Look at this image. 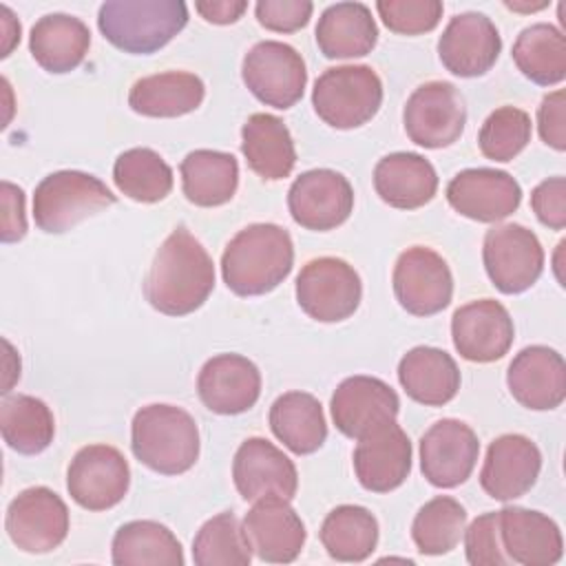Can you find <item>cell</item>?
<instances>
[{"label": "cell", "instance_id": "29", "mask_svg": "<svg viewBox=\"0 0 566 566\" xmlns=\"http://www.w3.org/2000/svg\"><path fill=\"white\" fill-rule=\"evenodd\" d=\"M91 46L88 27L69 13H46L29 35V51L33 60L49 73H69L77 69Z\"/></svg>", "mask_w": 566, "mask_h": 566}, {"label": "cell", "instance_id": "43", "mask_svg": "<svg viewBox=\"0 0 566 566\" xmlns=\"http://www.w3.org/2000/svg\"><path fill=\"white\" fill-rule=\"evenodd\" d=\"M376 11L389 31L418 35L438 27L444 7L440 0H378Z\"/></svg>", "mask_w": 566, "mask_h": 566}, {"label": "cell", "instance_id": "42", "mask_svg": "<svg viewBox=\"0 0 566 566\" xmlns=\"http://www.w3.org/2000/svg\"><path fill=\"white\" fill-rule=\"evenodd\" d=\"M531 142V117L515 106L495 108L478 133V146L486 159L511 161Z\"/></svg>", "mask_w": 566, "mask_h": 566}, {"label": "cell", "instance_id": "15", "mask_svg": "<svg viewBox=\"0 0 566 566\" xmlns=\"http://www.w3.org/2000/svg\"><path fill=\"white\" fill-rule=\"evenodd\" d=\"M480 442L475 431L455 418H442L420 438L422 475L440 489H453L475 469Z\"/></svg>", "mask_w": 566, "mask_h": 566}, {"label": "cell", "instance_id": "1", "mask_svg": "<svg viewBox=\"0 0 566 566\" xmlns=\"http://www.w3.org/2000/svg\"><path fill=\"white\" fill-rule=\"evenodd\" d=\"M214 290V263L199 239L184 226L159 245L144 281L146 301L166 316L199 310Z\"/></svg>", "mask_w": 566, "mask_h": 566}, {"label": "cell", "instance_id": "6", "mask_svg": "<svg viewBox=\"0 0 566 566\" xmlns=\"http://www.w3.org/2000/svg\"><path fill=\"white\" fill-rule=\"evenodd\" d=\"M382 104V82L367 64H345L323 71L312 88L316 115L340 130L367 124Z\"/></svg>", "mask_w": 566, "mask_h": 566}, {"label": "cell", "instance_id": "46", "mask_svg": "<svg viewBox=\"0 0 566 566\" xmlns=\"http://www.w3.org/2000/svg\"><path fill=\"white\" fill-rule=\"evenodd\" d=\"M531 208L535 217L551 230H564L566 226V179L548 177L531 192Z\"/></svg>", "mask_w": 566, "mask_h": 566}, {"label": "cell", "instance_id": "47", "mask_svg": "<svg viewBox=\"0 0 566 566\" xmlns=\"http://www.w3.org/2000/svg\"><path fill=\"white\" fill-rule=\"evenodd\" d=\"M537 130L551 148H566V93L562 88L544 95L537 108Z\"/></svg>", "mask_w": 566, "mask_h": 566}, {"label": "cell", "instance_id": "4", "mask_svg": "<svg viewBox=\"0 0 566 566\" xmlns=\"http://www.w3.org/2000/svg\"><path fill=\"white\" fill-rule=\"evenodd\" d=\"M186 22L188 7L181 0H108L97 13L102 35L133 55L159 51Z\"/></svg>", "mask_w": 566, "mask_h": 566}, {"label": "cell", "instance_id": "17", "mask_svg": "<svg viewBox=\"0 0 566 566\" xmlns=\"http://www.w3.org/2000/svg\"><path fill=\"white\" fill-rule=\"evenodd\" d=\"M513 318L509 310L493 301H471L453 312L451 338L455 352L471 363L500 360L513 345Z\"/></svg>", "mask_w": 566, "mask_h": 566}, {"label": "cell", "instance_id": "36", "mask_svg": "<svg viewBox=\"0 0 566 566\" xmlns=\"http://www.w3.org/2000/svg\"><path fill=\"white\" fill-rule=\"evenodd\" d=\"M0 431L7 447L22 455H35L53 442L55 420L44 400L15 394L4 396L0 405Z\"/></svg>", "mask_w": 566, "mask_h": 566}, {"label": "cell", "instance_id": "2", "mask_svg": "<svg viewBox=\"0 0 566 566\" xmlns=\"http://www.w3.org/2000/svg\"><path fill=\"white\" fill-rule=\"evenodd\" d=\"M294 265V245L285 228L252 223L239 230L221 254V276L237 296H261L283 283Z\"/></svg>", "mask_w": 566, "mask_h": 566}, {"label": "cell", "instance_id": "25", "mask_svg": "<svg viewBox=\"0 0 566 566\" xmlns=\"http://www.w3.org/2000/svg\"><path fill=\"white\" fill-rule=\"evenodd\" d=\"M506 385L522 407L555 409L566 398V363L559 352L546 345L524 347L509 365Z\"/></svg>", "mask_w": 566, "mask_h": 566}, {"label": "cell", "instance_id": "24", "mask_svg": "<svg viewBox=\"0 0 566 566\" xmlns=\"http://www.w3.org/2000/svg\"><path fill=\"white\" fill-rule=\"evenodd\" d=\"M542 469V453L537 444L520 433H504L495 438L480 471V484L493 500L509 502L522 497L537 482Z\"/></svg>", "mask_w": 566, "mask_h": 566}, {"label": "cell", "instance_id": "3", "mask_svg": "<svg viewBox=\"0 0 566 566\" xmlns=\"http://www.w3.org/2000/svg\"><path fill=\"white\" fill-rule=\"evenodd\" d=\"M130 447L135 458L161 475H179L199 458L195 418L175 405H146L133 416Z\"/></svg>", "mask_w": 566, "mask_h": 566}, {"label": "cell", "instance_id": "19", "mask_svg": "<svg viewBox=\"0 0 566 566\" xmlns=\"http://www.w3.org/2000/svg\"><path fill=\"white\" fill-rule=\"evenodd\" d=\"M447 201L467 219L495 223L520 208L522 188L504 170L467 168L449 181Z\"/></svg>", "mask_w": 566, "mask_h": 566}, {"label": "cell", "instance_id": "33", "mask_svg": "<svg viewBox=\"0 0 566 566\" xmlns=\"http://www.w3.org/2000/svg\"><path fill=\"white\" fill-rule=\"evenodd\" d=\"M179 172L186 199L201 208L228 203L239 186V164L223 150H192L181 159Z\"/></svg>", "mask_w": 566, "mask_h": 566}, {"label": "cell", "instance_id": "16", "mask_svg": "<svg viewBox=\"0 0 566 566\" xmlns=\"http://www.w3.org/2000/svg\"><path fill=\"white\" fill-rule=\"evenodd\" d=\"M398 394L380 378L349 376L332 394L329 411L336 429L347 438H363L369 431L396 420Z\"/></svg>", "mask_w": 566, "mask_h": 566}, {"label": "cell", "instance_id": "32", "mask_svg": "<svg viewBox=\"0 0 566 566\" xmlns=\"http://www.w3.org/2000/svg\"><path fill=\"white\" fill-rule=\"evenodd\" d=\"M206 86L188 71H166L137 80L128 93V106L146 117H179L201 106Z\"/></svg>", "mask_w": 566, "mask_h": 566}, {"label": "cell", "instance_id": "12", "mask_svg": "<svg viewBox=\"0 0 566 566\" xmlns=\"http://www.w3.org/2000/svg\"><path fill=\"white\" fill-rule=\"evenodd\" d=\"M130 469L119 449L111 444L82 447L66 471L69 495L86 511H106L124 500Z\"/></svg>", "mask_w": 566, "mask_h": 566}, {"label": "cell", "instance_id": "38", "mask_svg": "<svg viewBox=\"0 0 566 566\" xmlns=\"http://www.w3.org/2000/svg\"><path fill=\"white\" fill-rule=\"evenodd\" d=\"M318 535L332 559L363 562L376 551L378 522L365 506L340 504L327 513Z\"/></svg>", "mask_w": 566, "mask_h": 566}, {"label": "cell", "instance_id": "9", "mask_svg": "<svg viewBox=\"0 0 566 566\" xmlns=\"http://www.w3.org/2000/svg\"><path fill=\"white\" fill-rule=\"evenodd\" d=\"M402 124L413 144L422 148H447L455 144L464 130V97L451 82H427L409 95Z\"/></svg>", "mask_w": 566, "mask_h": 566}, {"label": "cell", "instance_id": "50", "mask_svg": "<svg viewBox=\"0 0 566 566\" xmlns=\"http://www.w3.org/2000/svg\"><path fill=\"white\" fill-rule=\"evenodd\" d=\"M2 13V31H4V44H2V57L9 55V51L13 49L15 42H20V22L13 18V13L9 11V7H0Z\"/></svg>", "mask_w": 566, "mask_h": 566}, {"label": "cell", "instance_id": "20", "mask_svg": "<svg viewBox=\"0 0 566 566\" xmlns=\"http://www.w3.org/2000/svg\"><path fill=\"white\" fill-rule=\"evenodd\" d=\"M502 51V38L484 13H458L444 27L438 40L442 66L460 77L484 75Z\"/></svg>", "mask_w": 566, "mask_h": 566}, {"label": "cell", "instance_id": "44", "mask_svg": "<svg viewBox=\"0 0 566 566\" xmlns=\"http://www.w3.org/2000/svg\"><path fill=\"white\" fill-rule=\"evenodd\" d=\"M467 562L473 566H509L511 559L504 553L497 526V511L478 515L469 528H464Z\"/></svg>", "mask_w": 566, "mask_h": 566}, {"label": "cell", "instance_id": "45", "mask_svg": "<svg viewBox=\"0 0 566 566\" xmlns=\"http://www.w3.org/2000/svg\"><path fill=\"white\" fill-rule=\"evenodd\" d=\"M314 4L310 0H259L254 7L261 27L276 33H294L312 18Z\"/></svg>", "mask_w": 566, "mask_h": 566}, {"label": "cell", "instance_id": "10", "mask_svg": "<svg viewBox=\"0 0 566 566\" xmlns=\"http://www.w3.org/2000/svg\"><path fill=\"white\" fill-rule=\"evenodd\" d=\"M482 261L491 283L500 292L520 294L539 279L544 250L535 232L520 223H504L484 234Z\"/></svg>", "mask_w": 566, "mask_h": 566}, {"label": "cell", "instance_id": "30", "mask_svg": "<svg viewBox=\"0 0 566 566\" xmlns=\"http://www.w3.org/2000/svg\"><path fill=\"white\" fill-rule=\"evenodd\" d=\"M378 42V27L363 2L329 4L316 24V44L329 60H347L371 53Z\"/></svg>", "mask_w": 566, "mask_h": 566}, {"label": "cell", "instance_id": "48", "mask_svg": "<svg viewBox=\"0 0 566 566\" xmlns=\"http://www.w3.org/2000/svg\"><path fill=\"white\" fill-rule=\"evenodd\" d=\"M2 241L13 243L27 234L24 192L11 181H2Z\"/></svg>", "mask_w": 566, "mask_h": 566}, {"label": "cell", "instance_id": "27", "mask_svg": "<svg viewBox=\"0 0 566 566\" xmlns=\"http://www.w3.org/2000/svg\"><path fill=\"white\" fill-rule=\"evenodd\" d=\"M378 197L398 210H416L429 203L438 190V175L418 153L385 155L374 168Z\"/></svg>", "mask_w": 566, "mask_h": 566}, {"label": "cell", "instance_id": "8", "mask_svg": "<svg viewBox=\"0 0 566 566\" xmlns=\"http://www.w3.org/2000/svg\"><path fill=\"white\" fill-rule=\"evenodd\" d=\"M241 77L259 102L281 111L294 106L307 84L301 53L279 40L256 42L243 57Z\"/></svg>", "mask_w": 566, "mask_h": 566}, {"label": "cell", "instance_id": "26", "mask_svg": "<svg viewBox=\"0 0 566 566\" xmlns=\"http://www.w3.org/2000/svg\"><path fill=\"white\" fill-rule=\"evenodd\" d=\"M497 526L511 564L553 566L562 559V533L548 515L522 506H504L497 511Z\"/></svg>", "mask_w": 566, "mask_h": 566}, {"label": "cell", "instance_id": "22", "mask_svg": "<svg viewBox=\"0 0 566 566\" xmlns=\"http://www.w3.org/2000/svg\"><path fill=\"white\" fill-rule=\"evenodd\" d=\"M354 471L363 489L387 493L398 489L411 471V442L396 420L358 438Z\"/></svg>", "mask_w": 566, "mask_h": 566}, {"label": "cell", "instance_id": "37", "mask_svg": "<svg viewBox=\"0 0 566 566\" xmlns=\"http://www.w3.org/2000/svg\"><path fill=\"white\" fill-rule=\"evenodd\" d=\"M511 53L517 69L539 86H553L566 77V40L548 22L522 29Z\"/></svg>", "mask_w": 566, "mask_h": 566}, {"label": "cell", "instance_id": "23", "mask_svg": "<svg viewBox=\"0 0 566 566\" xmlns=\"http://www.w3.org/2000/svg\"><path fill=\"white\" fill-rule=\"evenodd\" d=\"M197 394L214 413H243L261 396V371L241 354H217L203 363L197 376Z\"/></svg>", "mask_w": 566, "mask_h": 566}, {"label": "cell", "instance_id": "11", "mask_svg": "<svg viewBox=\"0 0 566 566\" xmlns=\"http://www.w3.org/2000/svg\"><path fill=\"white\" fill-rule=\"evenodd\" d=\"M4 531L24 553H51L66 539L69 509L46 486L24 489L7 506Z\"/></svg>", "mask_w": 566, "mask_h": 566}, {"label": "cell", "instance_id": "18", "mask_svg": "<svg viewBox=\"0 0 566 566\" xmlns=\"http://www.w3.org/2000/svg\"><path fill=\"white\" fill-rule=\"evenodd\" d=\"M232 480L243 500L261 497L292 500L298 489L294 462L270 440L248 438L234 453Z\"/></svg>", "mask_w": 566, "mask_h": 566}, {"label": "cell", "instance_id": "13", "mask_svg": "<svg viewBox=\"0 0 566 566\" xmlns=\"http://www.w3.org/2000/svg\"><path fill=\"white\" fill-rule=\"evenodd\" d=\"M391 283L400 307L413 316L438 314L453 296V276L447 261L424 245L407 248L398 256Z\"/></svg>", "mask_w": 566, "mask_h": 566}, {"label": "cell", "instance_id": "5", "mask_svg": "<svg viewBox=\"0 0 566 566\" xmlns=\"http://www.w3.org/2000/svg\"><path fill=\"white\" fill-rule=\"evenodd\" d=\"M115 201L117 197L95 175L57 170L35 186L33 219L42 232L62 234Z\"/></svg>", "mask_w": 566, "mask_h": 566}, {"label": "cell", "instance_id": "28", "mask_svg": "<svg viewBox=\"0 0 566 566\" xmlns=\"http://www.w3.org/2000/svg\"><path fill=\"white\" fill-rule=\"evenodd\" d=\"M398 380L411 400L427 407H442L460 389V369L444 349L420 345L400 358Z\"/></svg>", "mask_w": 566, "mask_h": 566}, {"label": "cell", "instance_id": "51", "mask_svg": "<svg viewBox=\"0 0 566 566\" xmlns=\"http://www.w3.org/2000/svg\"><path fill=\"white\" fill-rule=\"evenodd\" d=\"M504 4H506L509 9H513V11H539V9H544L548 2H537V4H517V2L506 0Z\"/></svg>", "mask_w": 566, "mask_h": 566}, {"label": "cell", "instance_id": "35", "mask_svg": "<svg viewBox=\"0 0 566 566\" xmlns=\"http://www.w3.org/2000/svg\"><path fill=\"white\" fill-rule=\"evenodd\" d=\"M115 566H181L184 551L172 531L153 520H133L113 537Z\"/></svg>", "mask_w": 566, "mask_h": 566}, {"label": "cell", "instance_id": "39", "mask_svg": "<svg viewBox=\"0 0 566 566\" xmlns=\"http://www.w3.org/2000/svg\"><path fill=\"white\" fill-rule=\"evenodd\" d=\"M113 181L128 199L157 203L172 190V168L153 148H128L113 164Z\"/></svg>", "mask_w": 566, "mask_h": 566}, {"label": "cell", "instance_id": "7", "mask_svg": "<svg viewBox=\"0 0 566 566\" xmlns=\"http://www.w3.org/2000/svg\"><path fill=\"white\" fill-rule=\"evenodd\" d=\"M363 296L358 272L343 259L318 256L307 261L296 276V301L301 310L321 323L349 318Z\"/></svg>", "mask_w": 566, "mask_h": 566}, {"label": "cell", "instance_id": "14", "mask_svg": "<svg viewBox=\"0 0 566 566\" xmlns=\"http://www.w3.org/2000/svg\"><path fill=\"white\" fill-rule=\"evenodd\" d=\"M292 219L305 230H334L347 221L354 208V190L347 177L329 168L298 175L287 190Z\"/></svg>", "mask_w": 566, "mask_h": 566}, {"label": "cell", "instance_id": "49", "mask_svg": "<svg viewBox=\"0 0 566 566\" xmlns=\"http://www.w3.org/2000/svg\"><path fill=\"white\" fill-rule=\"evenodd\" d=\"M195 9L206 22L232 24L243 15V11L248 9V2L245 0H199L195 2Z\"/></svg>", "mask_w": 566, "mask_h": 566}, {"label": "cell", "instance_id": "34", "mask_svg": "<svg viewBox=\"0 0 566 566\" xmlns=\"http://www.w3.org/2000/svg\"><path fill=\"white\" fill-rule=\"evenodd\" d=\"M270 429L296 455L318 451L327 438L323 407L305 391H287L272 402Z\"/></svg>", "mask_w": 566, "mask_h": 566}, {"label": "cell", "instance_id": "40", "mask_svg": "<svg viewBox=\"0 0 566 566\" xmlns=\"http://www.w3.org/2000/svg\"><path fill=\"white\" fill-rule=\"evenodd\" d=\"M464 524V506L449 495H438L416 513L411 537L422 555H444L458 546Z\"/></svg>", "mask_w": 566, "mask_h": 566}, {"label": "cell", "instance_id": "31", "mask_svg": "<svg viewBox=\"0 0 566 566\" xmlns=\"http://www.w3.org/2000/svg\"><path fill=\"white\" fill-rule=\"evenodd\" d=\"M241 153L248 166L268 181L285 179L296 164V148L283 119L254 113L241 128Z\"/></svg>", "mask_w": 566, "mask_h": 566}, {"label": "cell", "instance_id": "21", "mask_svg": "<svg viewBox=\"0 0 566 566\" xmlns=\"http://www.w3.org/2000/svg\"><path fill=\"white\" fill-rule=\"evenodd\" d=\"M243 535L254 555L270 564L294 562L305 544V524L285 497H261L243 517Z\"/></svg>", "mask_w": 566, "mask_h": 566}, {"label": "cell", "instance_id": "41", "mask_svg": "<svg viewBox=\"0 0 566 566\" xmlns=\"http://www.w3.org/2000/svg\"><path fill=\"white\" fill-rule=\"evenodd\" d=\"M192 559L197 566H248L252 548L234 513L210 517L192 539Z\"/></svg>", "mask_w": 566, "mask_h": 566}]
</instances>
